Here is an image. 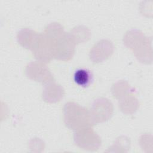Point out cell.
I'll return each instance as SVG.
<instances>
[{"label": "cell", "mask_w": 153, "mask_h": 153, "mask_svg": "<svg viewBox=\"0 0 153 153\" xmlns=\"http://www.w3.org/2000/svg\"><path fill=\"white\" fill-rule=\"evenodd\" d=\"M124 44L128 48L133 50L137 58L143 62V51L146 57L148 53H151V42L142 32L138 30H131L128 31L124 36Z\"/></svg>", "instance_id": "cell-3"}, {"label": "cell", "mask_w": 153, "mask_h": 153, "mask_svg": "<svg viewBox=\"0 0 153 153\" xmlns=\"http://www.w3.org/2000/svg\"><path fill=\"white\" fill-rule=\"evenodd\" d=\"M57 38L44 32L39 33L30 49L35 57L41 62L48 63L54 57L56 40Z\"/></svg>", "instance_id": "cell-2"}, {"label": "cell", "mask_w": 153, "mask_h": 153, "mask_svg": "<svg viewBox=\"0 0 153 153\" xmlns=\"http://www.w3.org/2000/svg\"><path fill=\"white\" fill-rule=\"evenodd\" d=\"M74 141L80 148L90 151L97 150L101 145L100 137L90 127L76 130L74 133Z\"/></svg>", "instance_id": "cell-4"}, {"label": "cell", "mask_w": 153, "mask_h": 153, "mask_svg": "<svg viewBox=\"0 0 153 153\" xmlns=\"http://www.w3.org/2000/svg\"><path fill=\"white\" fill-rule=\"evenodd\" d=\"M75 44L71 33L64 32L56 40L54 58L62 60L71 59L74 54Z\"/></svg>", "instance_id": "cell-5"}, {"label": "cell", "mask_w": 153, "mask_h": 153, "mask_svg": "<svg viewBox=\"0 0 153 153\" xmlns=\"http://www.w3.org/2000/svg\"><path fill=\"white\" fill-rule=\"evenodd\" d=\"M113 52V44L108 40L97 42L90 50V59L94 62H100L108 58Z\"/></svg>", "instance_id": "cell-8"}, {"label": "cell", "mask_w": 153, "mask_h": 153, "mask_svg": "<svg viewBox=\"0 0 153 153\" xmlns=\"http://www.w3.org/2000/svg\"><path fill=\"white\" fill-rule=\"evenodd\" d=\"M63 112L65 123L71 129L77 130L93 126L89 110L75 102L66 103Z\"/></svg>", "instance_id": "cell-1"}, {"label": "cell", "mask_w": 153, "mask_h": 153, "mask_svg": "<svg viewBox=\"0 0 153 153\" xmlns=\"http://www.w3.org/2000/svg\"><path fill=\"white\" fill-rule=\"evenodd\" d=\"M75 82L79 85L88 87L93 80L91 72L87 69L80 68L77 69L74 75Z\"/></svg>", "instance_id": "cell-11"}, {"label": "cell", "mask_w": 153, "mask_h": 153, "mask_svg": "<svg viewBox=\"0 0 153 153\" xmlns=\"http://www.w3.org/2000/svg\"><path fill=\"white\" fill-rule=\"evenodd\" d=\"M38 33H39L27 28L23 29L18 32V42L23 47L27 49H31Z\"/></svg>", "instance_id": "cell-10"}, {"label": "cell", "mask_w": 153, "mask_h": 153, "mask_svg": "<svg viewBox=\"0 0 153 153\" xmlns=\"http://www.w3.org/2000/svg\"><path fill=\"white\" fill-rule=\"evenodd\" d=\"M93 125L109 119L113 112L112 103L107 99L99 98L94 100L89 110Z\"/></svg>", "instance_id": "cell-6"}, {"label": "cell", "mask_w": 153, "mask_h": 153, "mask_svg": "<svg viewBox=\"0 0 153 153\" xmlns=\"http://www.w3.org/2000/svg\"><path fill=\"white\" fill-rule=\"evenodd\" d=\"M26 74L28 78L44 84L53 82L54 78L47 67L41 62H30L26 67Z\"/></svg>", "instance_id": "cell-7"}, {"label": "cell", "mask_w": 153, "mask_h": 153, "mask_svg": "<svg viewBox=\"0 0 153 153\" xmlns=\"http://www.w3.org/2000/svg\"><path fill=\"white\" fill-rule=\"evenodd\" d=\"M71 32L75 33H73L70 32L72 38H74L75 42H81L87 41L89 39L90 33L88 27L85 26H77L74 27Z\"/></svg>", "instance_id": "cell-12"}, {"label": "cell", "mask_w": 153, "mask_h": 153, "mask_svg": "<svg viewBox=\"0 0 153 153\" xmlns=\"http://www.w3.org/2000/svg\"><path fill=\"white\" fill-rule=\"evenodd\" d=\"M63 93L64 90L60 85L51 82L45 85L42 96L45 101L54 103L59 101L63 97Z\"/></svg>", "instance_id": "cell-9"}]
</instances>
